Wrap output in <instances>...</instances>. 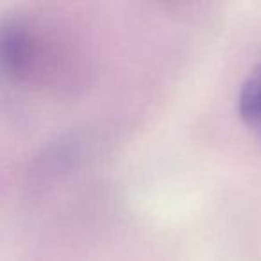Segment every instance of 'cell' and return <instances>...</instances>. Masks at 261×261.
I'll return each instance as SVG.
<instances>
[{
  "label": "cell",
  "instance_id": "6da1fadb",
  "mask_svg": "<svg viewBox=\"0 0 261 261\" xmlns=\"http://www.w3.org/2000/svg\"><path fill=\"white\" fill-rule=\"evenodd\" d=\"M240 113L250 127L261 135V65L254 66L243 79L238 95Z\"/></svg>",
  "mask_w": 261,
  "mask_h": 261
}]
</instances>
